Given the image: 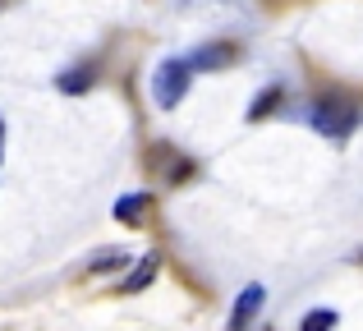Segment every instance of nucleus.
I'll list each match as a JSON object with an SVG mask.
<instances>
[{
	"label": "nucleus",
	"mask_w": 363,
	"mask_h": 331,
	"mask_svg": "<svg viewBox=\"0 0 363 331\" xmlns=\"http://www.w3.org/2000/svg\"><path fill=\"white\" fill-rule=\"evenodd\" d=\"M359 125V101L345 97V92H327V97L313 101V129L327 138H345L350 129Z\"/></svg>",
	"instance_id": "f257e3e1"
},
{
	"label": "nucleus",
	"mask_w": 363,
	"mask_h": 331,
	"mask_svg": "<svg viewBox=\"0 0 363 331\" xmlns=\"http://www.w3.org/2000/svg\"><path fill=\"white\" fill-rule=\"evenodd\" d=\"M189 79H194V69H189V60H166L157 74H152V92H157V106L161 111H175L179 97L189 92Z\"/></svg>",
	"instance_id": "f03ea898"
},
{
	"label": "nucleus",
	"mask_w": 363,
	"mask_h": 331,
	"mask_svg": "<svg viewBox=\"0 0 363 331\" xmlns=\"http://www.w3.org/2000/svg\"><path fill=\"white\" fill-rule=\"evenodd\" d=\"M262 299H267L262 286H244V295L235 299V313H230V331H248V322L262 313Z\"/></svg>",
	"instance_id": "7ed1b4c3"
},
{
	"label": "nucleus",
	"mask_w": 363,
	"mask_h": 331,
	"mask_svg": "<svg viewBox=\"0 0 363 331\" xmlns=\"http://www.w3.org/2000/svg\"><path fill=\"white\" fill-rule=\"evenodd\" d=\"M157 267H161V258H157V253H143V258H138V267H133L129 271V276H124V295H138V290H147L152 286V276H157Z\"/></svg>",
	"instance_id": "20e7f679"
},
{
	"label": "nucleus",
	"mask_w": 363,
	"mask_h": 331,
	"mask_svg": "<svg viewBox=\"0 0 363 331\" xmlns=\"http://www.w3.org/2000/svg\"><path fill=\"white\" fill-rule=\"evenodd\" d=\"M230 55H235L230 46H203L198 55H189V69H221Z\"/></svg>",
	"instance_id": "39448f33"
},
{
	"label": "nucleus",
	"mask_w": 363,
	"mask_h": 331,
	"mask_svg": "<svg viewBox=\"0 0 363 331\" xmlns=\"http://www.w3.org/2000/svg\"><path fill=\"white\" fill-rule=\"evenodd\" d=\"M147 203H152L147 193H129V198H120V203H116V221H129V225H138V216L147 212Z\"/></svg>",
	"instance_id": "423d86ee"
},
{
	"label": "nucleus",
	"mask_w": 363,
	"mask_h": 331,
	"mask_svg": "<svg viewBox=\"0 0 363 331\" xmlns=\"http://www.w3.org/2000/svg\"><path fill=\"white\" fill-rule=\"evenodd\" d=\"M55 83H60V92H83L92 83V64H83V69H65Z\"/></svg>",
	"instance_id": "0eeeda50"
},
{
	"label": "nucleus",
	"mask_w": 363,
	"mask_h": 331,
	"mask_svg": "<svg viewBox=\"0 0 363 331\" xmlns=\"http://www.w3.org/2000/svg\"><path fill=\"white\" fill-rule=\"evenodd\" d=\"M124 262H129V253H124V249H101L97 258H92V271H111V267L120 271Z\"/></svg>",
	"instance_id": "6e6552de"
},
{
	"label": "nucleus",
	"mask_w": 363,
	"mask_h": 331,
	"mask_svg": "<svg viewBox=\"0 0 363 331\" xmlns=\"http://www.w3.org/2000/svg\"><path fill=\"white\" fill-rule=\"evenodd\" d=\"M331 327H336V313H331V308H318V313L303 318L299 331H331Z\"/></svg>",
	"instance_id": "1a4fd4ad"
},
{
	"label": "nucleus",
	"mask_w": 363,
	"mask_h": 331,
	"mask_svg": "<svg viewBox=\"0 0 363 331\" xmlns=\"http://www.w3.org/2000/svg\"><path fill=\"white\" fill-rule=\"evenodd\" d=\"M276 101H281V88H267V92H262V97H257V101H253V111H248V116H253V120H262V116H272V106H276Z\"/></svg>",
	"instance_id": "9d476101"
},
{
	"label": "nucleus",
	"mask_w": 363,
	"mask_h": 331,
	"mask_svg": "<svg viewBox=\"0 0 363 331\" xmlns=\"http://www.w3.org/2000/svg\"><path fill=\"white\" fill-rule=\"evenodd\" d=\"M0 157H5V125H0Z\"/></svg>",
	"instance_id": "9b49d317"
}]
</instances>
